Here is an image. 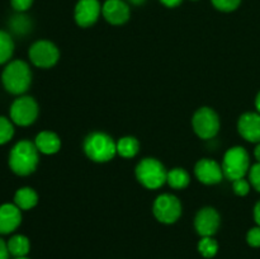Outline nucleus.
<instances>
[{"instance_id": "f257e3e1", "label": "nucleus", "mask_w": 260, "mask_h": 259, "mask_svg": "<svg viewBox=\"0 0 260 259\" xmlns=\"http://www.w3.org/2000/svg\"><path fill=\"white\" fill-rule=\"evenodd\" d=\"M40 161V151L35 142L20 140L12 147L8 156L10 170L19 177H27L37 169Z\"/></svg>"}, {"instance_id": "f03ea898", "label": "nucleus", "mask_w": 260, "mask_h": 259, "mask_svg": "<svg viewBox=\"0 0 260 259\" xmlns=\"http://www.w3.org/2000/svg\"><path fill=\"white\" fill-rule=\"evenodd\" d=\"M2 84L8 93L23 95L32 84V71L23 60H12L2 71Z\"/></svg>"}, {"instance_id": "7ed1b4c3", "label": "nucleus", "mask_w": 260, "mask_h": 259, "mask_svg": "<svg viewBox=\"0 0 260 259\" xmlns=\"http://www.w3.org/2000/svg\"><path fill=\"white\" fill-rule=\"evenodd\" d=\"M84 151L93 161L106 163L116 156L117 144L104 132H91L84 140Z\"/></svg>"}, {"instance_id": "20e7f679", "label": "nucleus", "mask_w": 260, "mask_h": 259, "mask_svg": "<svg viewBox=\"0 0 260 259\" xmlns=\"http://www.w3.org/2000/svg\"><path fill=\"white\" fill-rule=\"evenodd\" d=\"M136 178L144 187L149 189H157L167 183L168 172L159 160L146 157L137 164Z\"/></svg>"}, {"instance_id": "39448f33", "label": "nucleus", "mask_w": 260, "mask_h": 259, "mask_svg": "<svg viewBox=\"0 0 260 259\" xmlns=\"http://www.w3.org/2000/svg\"><path fill=\"white\" fill-rule=\"evenodd\" d=\"M222 170L223 175L231 182L245 177L246 173L250 170V157L248 151L243 146L230 147L223 156Z\"/></svg>"}, {"instance_id": "423d86ee", "label": "nucleus", "mask_w": 260, "mask_h": 259, "mask_svg": "<svg viewBox=\"0 0 260 259\" xmlns=\"http://www.w3.org/2000/svg\"><path fill=\"white\" fill-rule=\"evenodd\" d=\"M38 104L29 95H19L10 104L9 118L13 123L20 127H27L35 123L38 117Z\"/></svg>"}, {"instance_id": "0eeeda50", "label": "nucleus", "mask_w": 260, "mask_h": 259, "mask_svg": "<svg viewBox=\"0 0 260 259\" xmlns=\"http://www.w3.org/2000/svg\"><path fill=\"white\" fill-rule=\"evenodd\" d=\"M192 126L198 137L203 140L213 139L220 130V118L212 108L202 107L197 109L192 118Z\"/></svg>"}, {"instance_id": "6e6552de", "label": "nucleus", "mask_w": 260, "mask_h": 259, "mask_svg": "<svg viewBox=\"0 0 260 259\" xmlns=\"http://www.w3.org/2000/svg\"><path fill=\"white\" fill-rule=\"evenodd\" d=\"M30 62L41 69H50L56 65L60 58V51L51 41L41 40L33 43L28 51Z\"/></svg>"}, {"instance_id": "1a4fd4ad", "label": "nucleus", "mask_w": 260, "mask_h": 259, "mask_svg": "<svg viewBox=\"0 0 260 259\" xmlns=\"http://www.w3.org/2000/svg\"><path fill=\"white\" fill-rule=\"evenodd\" d=\"M152 212L160 222L174 223L182 215V203L174 195L164 193L155 200Z\"/></svg>"}, {"instance_id": "9d476101", "label": "nucleus", "mask_w": 260, "mask_h": 259, "mask_svg": "<svg viewBox=\"0 0 260 259\" xmlns=\"http://www.w3.org/2000/svg\"><path fill=\"white\" fill-rule=\"evenodd\" d=\"M220 215L212 207L200 210L194 218V228L201 236H213L220 228Z\"/></svg>"}, {"instance_id": "9b49d317", "label": "nucleus", "mask_w": 260, "mask_h": 259, "mask_svg": "<svg viewBox=\"0 0 260 259\" xmlns=\"http://www.w3.org/2000/svg\"><path fill=\"white\" fill-rule=\"evenodd\" d=\"M194 174L197 179L203 184H217L222 180V167L216 160L201 159L194 167Z\"/></svg>"}, {"instance_id": "f8f14e48", "label": "nucleus", "mask_w": 260, "mask_h": 259, "mask_svg": "<svg viewBox=\"0 0 260 259\" xmlns=\"http://www.w3.org/2000/svg\"><path fill=\"white\" fill-rule=\"evenodd\" d=\"M101 14V4L98 0H79L75 7V22L80 27L86 28L93 25Z\"/></svg>"}, {"instance_id": "ddd939ff", "label": "nucleus", "mask_w": 260, "mask_h": 259, "mask_svg": "<svg viewBox=\"0 0 260 259\" xmlns=\"http://www.w3.org/2000/svg\"><path fill=\"white\" fill-rule=\"evenodd\" d=\"M22 223V210L14 203L0 205V235L12 234Z\"/></svg>"}, {"instance_id": "4468645a", "label": "nucleus", "mask_w": 260, "mask_h": 259, "mask_svg": "<svg viewBox=\"0 0 260 259\" xmlns=\"http://www.w3.org/2000/svg\"><path fill=\"white\" fill-rule=\"evenodd\" d=\"M104 19L113 25H121L129 19V8L122 0H107L102 7Z\"/></svg>"}, {"instance_id": "2eb2a0df", "label": "nucleus", "mask_w": 260, "mask_h": 259, "mask_svg": "<svg viewBox=\"0 0 260 259\" xmlns=\"http://www.w3.org/2000/svg\"><path fill=\"white\" fill-rule=\"evenodd\" d=\"M239 134L249 142H260V114L254 112L244 113L238 122Z\"/></svg>"}, {"instance_id": "dca6fc26", "label": "nucleus", "mask_w": 260, "mask_h": 259, "mask_svg": "<svg viewBox=\"0 0 260 259\" xmlns=\"http://www.w3.org/2000/svg\"><path fill=\"white\" fill-rule=\"evenodd\" d=\"M35 145L37 146L38 151L45 155H53L58 152L61 147V140L55 132L52 131H41L36 136Z\"/></svg>"}, {"instance_id": "f3484780", "label": "nucleus", "mask_w": 260, "mask_h": 259, "mask_svg": "<svg viewBox=\"0 0 260 259\" xmlns=\"http://www.w3.org/2000/svg\"><path fill=\"white\" fill-rule=\"evenodd\" d=\"M14 205L19 207L22 211L32 210L36 205L38 203V195L33 188L30 187H22L17 189L14 193Z\"/></svg>"}, {"instance_id": "a211bd4d", "label": "nucleus", "mask_w": 260, "mask_h": 259, "mask_svg": "<svg viewBox=\"0 0 260 259\" xmlns=\"http://www.w3.org/2000/svg\"><path fill=\"white\" fill-rule=\"evenodd\" d=\"M7 244L10 255H13L14 258H22V256H25L29 253L30 243L29 239H28L27 236L20 235V234L13 235L12 238L7 241Z\"/></svg>"}, {"instance_id": "6ab92c4d", "label": "nucleus", "mask_w": 260, "mask_h": 259, "mask_svg": "<svg viewBox=\"0 0 260 259\" xmlns=\"http://www.w3.org/2000/svg\"><path fill=\"white\" fill-rule=\"evenodd\" d=\"M190 182L189 173L183 168H174L168 172L167 183L174 189H184Z\"/></svg>"}, {"instance_id": "aec40b11", "label": "nucleus", "mask_w": 260, "mask_h": 259, "mask_svg": "<svg viewBox=\"0 0 260 259\" xmlns=\"http://www.w3.org/2000/svg\"><path fill=\"white\" fill-rule=\"evenodd\" d=\"M140 150V142L136 137L124 136L118 140L117 142V154L121 155L122 157H134L136 156Z\"/></svg>"}, {"instance_id": "412c9836", "label": "nucleus", "mask_w": 260, "mask_h": 259, "mask_svg": "<svg viewBox=\"0 0 260 259\" xmlns=\"http://www.w3.org/2000/svg\"><path fill=\"white\" fill-rule=\"evenodd\" d=\"M14 40L12 35L8 33L7 30L0 29V65L8 63L12 61L10 58L13 57L14 53Z\"/></svg>"}, {"instance_id": "4be33fe9", "label": "nucleus", "mask_w": 260, "mask_h": 259, "mask_svg": "<svg viewBox=\"0 0 260 259\" xmlns=\"http://www.w3.org/2000/svg\"><path fill=\"white\" fill-rule=\"evenodd\" d=\"M9 27L15 35H27L30 30L32 27V23H30L29 18L27 15H24L23 13H18V14L13 15L9 20Z\"/></svg>"}, {"instance_id": "5701e85b", "label": "nucleus", "mask_w": 260, "mask_h": 259, "mask_svg": "<svg viewBox=\"0 0 260 259\" xmlns=\"http://www.w3.org/2000/svg\"><path fill=\"white\" fill-rule=\"evenodd\" d=\"M218 244L212 236H203L198 243V251L202 254L205 258H212L217 254Z\"/></svg>"}, {"instance_id": "b1692460", "label": "nucleus", "mask_w": 260, "mask_h": 259, "mask_svg": "<svg viewBox=\"0 0 260 259\" xmlns=\"http://www.w3.org/2000/svg\"><path fill=\"white\" fill-rule=\"evenodd\" d=\"M15 134L14 123L10 118L0 116V145H5L13 139Z\"/></svg>"}, {"instance_id": "393cba45", "label": "nucleus", "mask_w": 260, "mask_h": 259, "mask_svg": "<svg viewBox=\"0 0 260 259\" xmlns=\"http://www.w3.org/2000/svg\"><path fill=\"white\" fill-rule=\"evenodd\" d=\"M213 7L221 12H233L240 5L241 0H211Z\"/></svg>"}, {"instance_id": "a878e982", "label": "nucleus", "mask_w": 260, "mask_h": 259, "mask_svg": "<svg viewBox=\"0 0 260 259\" xmlns=\"http://www.w3.org/2000/svg\"><path fill=\"white\" fill-rule=\"evenodd\" d=\"M233 189L235 195L240 196V197H244V196H246L249 192H250V182H248V180L244 179V178L234 180Z\"/></svg>"}, {"instance_id": "bb28decb", "label": "nucleus", "mask_w": 260, "mask_h": 259, "mask_svg": "<svg viewBox=\"0 0 260 259\" xmlns=\"http://www.w3.org/2000/svg\"><path fill=\"white\" fill-rule=\"evenodd\" d=\"M249 182L258 192H260V163L254 164L249 170Z\"/></svg>"}, {"instance_id": "cd10ccee", "label": "nucleus", "mask_w": 260, "mask_h": 259, "mask_svg": "<svg viewBox=\"0 0 260 259\" xmlns=\"http://www.w3.org/2000/svg\"><path fill=\"white\" fill-rule=\"evenodd\" d=\"M246 240L248 244L253 248H260V226L253 228L249 230L248 235H246Z\"/></svg>"}, {"instance_id": "c85d7f7f", "label": "nucleus", "mask_w": 260, "mask_h": 259, "mask_svg": "<svg viewBox=\"0 0 260 259\" xmlns=\"http://www.w3.org/2000/svg\"><path fill=\"white\" fill-rule=\"evenodd\" d=\"M33 4V0H10V5L18 13H24Z\"/></svg>"}, {"instance_id": "c756f323", "label": "nucleus", "mask_w": 260, "mask_h": 259, "mask_svg": "<svg viewBox=\"0 0 260 259\" xmlns=\"http://www.w3.org/2000/svg\"><path fill=\"white\" fill-rule=\"evenodd\" d=\"M9 249H8V244L4 239L0 236V259H9Z\"/></svg>"}, {"instance_id": "7c9ffc66", "label": "nucleus", "mask_w": 260, "mask_h": 259, "mask_svg": "<svg viewBox=\"0 0 260 259\" xmlns=\"http://www.w3.org/2000/svg\"><path fill=\"white\" fill-rule=\"evenodd\" d=\"M165 7H169V8H175L178 5L182 4L183 0H160Z\"/></svg>"}, {"instance_id": "2f4dec72", "label": "nucleus", "mask_w": 260, "mask_h": 259, "mask_svg": "<svg viewBox=\"0 0 260 259\" xmlns=\"http://www.w3.org/2000/svg\"><path fill=\"white\" fill-rule=\"evenodd\" d=\"M254 220L258 223V226H260V201L254 207Z\"/></svg>"}, {"instance_id": "473e14b6", "label": "nucleus", "mask_w": 260, "mask_h": 259, "mask_svg": "<svg viewBox=\"0 0 260 259\" xmlns=\"http://www.w3.org/2000/svg\"><path fill=\"white\" fill-rule=\"evenodd\" d=\"M254 155H255V159L258 160V163H260V142L256 145L255 150H254Z\"/></svg>"}, {"instance_id": "72a5a7b5", "label": "nucleus", "mask_w": 260, "mask_h": 259, "mask_svg": "<svg viewBox=\"0 0 260 259\" xmlns=\"http://www.w3.org/2000/svg\"><path fill=\"white\" fill-rule=\"evenodd\" d=\"M255 107H256V109H258V113L260 114V91L255 98Z\"/></svg>"}, {"instance_id": "f704fd0d", "label": "nucleus", "mask_w": 260, "mask_h": 259, "mask_svg": "<svg viewBox=\"0 0 260 259\" xmlns=\"http://www.w3.org/2000/svg\"><path fill=\"white\" fill-rule=\"evenodd\" d=\"M128 2L132 3L134 5H141V4H144L146 0H128Z\"/></svg>"}, {"instance_id": "c9c22d12", "label": "nucleus", "mask_w": 260, "mask_h": 259, "mask_svg": "<svg viewBox=\"0 0 260 259\" xmlns=\"http://www.w3.org/2000/svg\"><path fill=\"white\" fill-rule=\"evenodd\" d=\"M14 259H28L27 256H22V258H14Z\"/></svg>"}]
</instances>
